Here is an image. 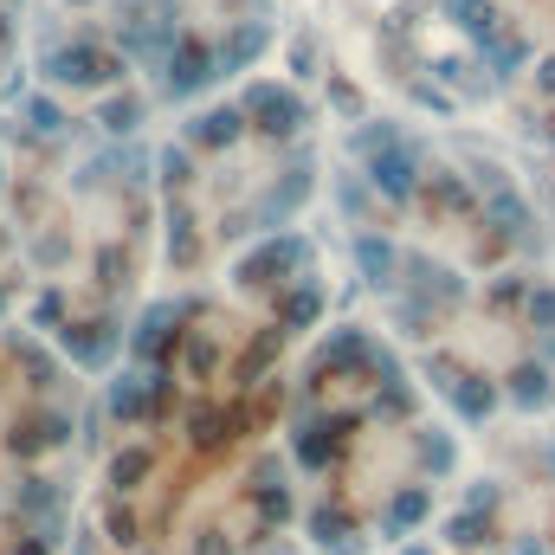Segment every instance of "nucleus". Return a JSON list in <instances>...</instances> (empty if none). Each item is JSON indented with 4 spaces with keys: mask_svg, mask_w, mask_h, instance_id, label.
<instances>
[{
    "mask_svg": "<svg viewBox=\"0 0 555 555\" xmlns=\"http://www.w3.org/2000/svg\"><path fill=\"white\" fill-rule=\"evenodd\" d=\"M408 555H426V550H408Z\"/></svg>",
    "mask_w": 555,
    "mask_h": 555,
    "instance_id": "4c0bfd02",
    "label": "nucleus"
},
{
    "mask_svg": "<svg viewBox=\"0 0 555 555\" xmlns=\"http://www.w3.org/2000/svg\"><path fill=\"white\" fill-rule=\"evenodd\" d=\"M46 78L52 85H72V91H98V85L124 78V59H111L98 39H72V46L46 52Z\"/></svg>",
    "mask_w": 555,
    "mask_h": 555,
    "instance_id": "f257e3e1",
    "label": "nucleus"
},
{
    "mask_svg": "<svg viewBox=\"0 0 555 555\" xmlns=\"http://www.w3.org/2000/svg\"><path fill=\"white\" fill-rule=\"evenodd\" d=\"M550 401H555L550 369H543V362H524V369L511 375V408H517V414H543Z\"/></svg>",
    "mask_w": 555,
    "mask_h": 555,
    "instance_id": "6e6552de",
    "label": "nucleus"
},
{
    "mask_svg": "<svg viewBox=\"0 0 555 555\" xmlns=\"http://www.w3.org/2000/svg\"><path fill=\"white\" fill-rule=\"evenodd\" d=\"M7 343H13V356H20V362H26V375H33V382H39V388H46V382H52V362H46V349H33V343H26V336H20V330H13V336H7Z\"/></svg>",
    "mask_w": 555,
    "mask_h": 555,
    "instance_id": "b1692460",
    "label": "nucleus"
},
{
    "mask_svg": "<svg viewBox=\"0 0 555 555\" xmlns=\"http://www.w3.org/2000/svg\"><path fill=\"white\" fill-rule=\"evenodd\" d=\"M168 259H175V266L194 259V233H188V214H181V207L168 214Z\"/></svg>",
    "mask_w": 555,
    "mask_h": 555,
    "instance_id": "5701e85b",
    "label": "nucleus"
},
{
    "mask_svg": "<svg viewBox=\"0 0 555 555\" xmlns=\"http://www.w3.org/2000/svg\"><path fill=\"white\" fill-rule=\"evenodd\" d=\"M446 537H452L459 550H478V543H485V511H465V517H452V524H446Z\"/></svg>",
    "mask_w": 555,
    "mask_h": 555,
    "instance_id": "393cba45",
    "label": "nucleus"
},
{
    "mask_svg": "<svg viewBox=\"0 0 555 555\" xmlns=\"http://www.w3.org/2000/svg\"><path fill=\"white\" fill-rule=\"evenodd\" d=\"M137 478H149V452H124V459L111 465V485H117V491H130Z\"/></svg>",
    "mask_w": 555,
    "mask_h": 555,
    "instance_id": "cd10ccee",
    "label": "nucleus"
},
{
    "mask_svg": "<svg viewBox=\"0 0 555 555\" xmlns=\"http://www.w3.org/2000/svg\"><path fill=\"white\" fill-rule=\"evenodd\" d=\"M304 266H310V246H304L297 233H278V240H266L259 253H246L233 278H240V284H278L284 272H304Z\"/></svg>",
    "mask_w": 555,
    "mask_h": 555,
    "instance_id": "f03ea898",
    "label": "nucleus"
},
{
    "mask_svg": "<svg viewBox=\"0 0 555 555\" xmlns=\"http://www.w3.org/2000/svg\"><path fill=\"white\" fill-rule=\"evenodd\" d=\"M485 220H491L504 240H524V233H530V207H524L511 188H491V201H485Z\"/></svg>",
    "mask_w": 555,
    "mask_h": 555,
    "instance_id": "1a4fd4ad",
    "label": "nucleus"
},
{
    "mask_svg": "<svg viewBox=\"0 0 555 555\" xmlns=\"http://www.w3.org/2000/svg\"><path fill=\"white\" fill-rule=\"evenodd\" d=\"M266 39H272V33H266V26H253V20H246V26H233V39L220 46V72H246V65L266 52Z\"/></svg>",
    "mask_w": 555,
    "mask_h": 555,
    "instance_id": "ddd939ff",
    "label": "nucleus"
},
{
    "mask_svg": "<svg viewBox=\"0 0 555 555\" xmlns=\"http://www.w3.org/2000/svg\"><path fill=\"white\" fill-rule=\"evenodd\" d=\"M20 117L39 130V137H52V130H65V111L52 104V98H20Z\"/></svg>",
    "mask_w": 555,
    "mask_h": 555,
    "instance_id": "aec40b11",
    "label": "nucleus"
},
{
    "mask_svg": "<svg viewBox=\"0 0 555 555\" xmlns=\"http://www.w3.org/2000/svg\"><path fill=\"white\" fill-rule=\"evenodd\" d=\"M162 175L181 181V175H188V155H181V149H162Z\"/></svg>",
    "mask_w": 555,
    "mask_h": 555,
    "instance_id": "f704fd0d",
    "label": "nucleus"
},
{
    "mask_svg": "<svg viewBox=\"0 0 555 555\" xmlns=\"http://www.w3.org/2000/svg\"><path fill=\"white\" fill-rule=\"evenodd\" d=\"M446 401H452L465 420H485V414H491V388H485L478 375H452V382H446Z\"/></svg>",
    "mask_w": 555,
    "mask_h": 555,
    "instance_id": "2eb2a0df",
    "label": "nucleus"
},
{
    "mask_svg": "<svg viewBox=\"0 0 555 555\" xmlns=\"http://www.w3.org/2000/svg\"><path fill=\"white\" fill-rule=\"evenodd\" d=\"M317 310H323L317 284H297V291H291V304H284V330H304V323H317Z\"/></svg>",
    "mask_w": 555,
    "mask_h": 555,
    "instance_id": "412c9836",
    "label": "nucleus"
},
{
    "mask_svg": "<svg viewBox=\"0 0 555 555\" xmlns=\"http://www.w3.org/2000/svg\"><path fill=\"white\" fill-rule=\"evenodd\" d=\"M310 537H317L323 550H356V530H349L343 511H317V517H310Z\"/></svg>",
    "mask_w": 555,
    "mask_h": 555,
    "instance_id": "6ab92c4d",
    "label": "nucleus"
},
{
    "mask_svg": "<svg viewBox=\"0 0 555 555\" xmlns=\"http://www.w3.org/2000/svg\"><path fill=\"white\" fill-rule=\"evenodd\" d=\"M420 465H433V472H452V439H420Z\"/></svg>",
    "mask_w": 555,
    "mask_h": 555,
    "instance_id": "2f4dec72",
    "label": "nucleus"
},
{
    "mask_svg": "<svg viewBox=\"0 0 555 555\" xmlns=\"http://www.w3.org/2000/svg\"><path fill=\"white\" fill-rule=\"evenodd\" d=\"M452 13H459V26H465L478 46H498V20H491V0H452Z\"/></svg>",
    "mask_w": 555,
    "mask_h": 555,
    "instance_id": "a211bd4d",
    "label": "nucleus"
},
{
    "mask_svg": "<svg viewBox=\"0 0 555 555\" xmlns=\"http://www.w3.org/2000/svg\"><path fill=\"white\" fill-rule=\"evenodd\" d=\"M343 426V420H336ZM336 426H310L304 439H297V459L304 465H330V452H336Z\"/></svg>",
    "mask_w": 555,
    "mask_h": 555,
    "instance_id": "4be33fe9",
    "label": "nucleus"
},
{
    "mask_svg": "<svg viewBox=\"0 0 555 555\" xmlns=\"http://www.w3.org/2000/svg\"><path fill=\"white\" fill-rule=\"evenodd\" d=\"M426 511H433V491H426V485H408V491L388 504V530H414Z\"/></svg>",
    "mask_w": 555,
    "mask_h": 555,
    "instance_id": "f3484780",
    "label": "nucleus"
},
{
    "mask_svg": "<svg viewBox=\"0 0 555 555\" xmlns=\"http://www.w3.org/2000/svg\"><path fill=\"white\" fill-rule=\"evenodd\" d=\"M537 85H543V91H555V59H543V72H537Z\"/></svg>",
    "mask_w": 555,
    "mask_h": 555,
    "instance_id": "e433bc0d",
    "label": "nucleus"
},
{
    "mask_svg": "<svg viewBox=\"0 0 555 555\" xmlns=\"http://www.w3.org/2000/svg\"><path fill=\"white\" fill-rule=\"evenodd\" d=\"M104 124H111L117 137H124V130H137V124H142V98H111V104H104Z\"/></svg>",
    "mask_w": 555,
    "mask_h": 555,
    "instance_id": "a878e982",
    "label": "nucleus"
},
{
    "mask_svg": "<svg viewBox=\"0 0 555 555\" xmlns=\"http://www.w3.org/2000/svg\"><path fill=\"white\" fill-rule=\"evenodd\" d=\"M517 65H524V39H498V46H491V72H498V78H511Z\"/></svg>",
    "mask_w": 555,
    "mask_h": 555,
    "instance_id": "c756f323",
    "label": "nucleus"
},
{
    "mask_svg": "<svg viewBox=\"0 0 555 555\" xmlns=\"http://www.w3.org/2000/svg\"><path fill=\"white\" fill-rule=\"evenodd\" d=\"M149 401H155V388H149L142 375H117V382H111V420L130 426V420L149 414Z\"/></svg>",
    "mask_w": 555,
    "mask_h": 555,
    "instance_id": "f8f14e48",
    "label": "nucleus"
},
{
    "mask_svg": "<svg viewBox=\"0 0 555 555\" xmlns=\"http://www.w3.org/2000/svg\"><path fill=\"white\" fill-rule=\"evenodd\" d=\"M59 349H65L72 362H85V369H104L111 349H117V330H111V323H98V330H59Z\"/></svg>",
    "mask_w": 555,
    "mask_h": 555,
    "instance_id": "0eeeda50",
    "label": "nucleus"
},
{
    "mask_svg": "<svg viewBox=\"0 0 555 555\" xmlns=\"http://www.w3.org/2000/svg\"><path fill=\"white\" fill-rule=\"evenodd\" d=\"M362 362H375V369L395 382V356H388V349H375V343H369V330H330V343H323L317 369L343 375V369H362Z\"/></svg>",
    "mask_w": 555,
    "mask_h": 555,
    "instance_id": "20e7f679",
    "label": "nucleus"
},
{
    "mask_svg": "<svg viewBox=\"0 0 555 555\" xmlns=\"http://www.w3.org/2000/svg\"><path fill=\"white\" fill-rule=\"evenodd\" d=\"M304 194H310V168H297L284 188H272V194L259 201V227H278V220H291V214L304 207Z\"/></svg>",
    "mask_w": 555,
    "mask_h": 555,
    "instance_id": "9d476101",
    "label": "nucleus"
},
{
    "mask_svg": "<svg viewBox=\"0 0 555 555\" xmlns=\"http://www.w3.org/2000/svg\"><path fill=\"white\" fill-rule=\"evenodd\" d=\"M194 439H201V446H220V439H227V433H220V414H201V420H194Z\"/></svg>",
    "mask_w": 555,
    "mask_h": 555,
    "instance_id": "473e14b6",
    "label": "nucleus"
},
{
    "mask_svg": "<svg viewBox=\"0 0 555 555\" xmlns=\"http://www.w3.org/2000/svg\"><path fill=\"white\" fill-rule=\"evenodd\" d=\"M214 72H220V52H207V46H194V39H181L175 52H168V78H162V91L181 104V98H194V91H207L214 85Z\"/></svg>",
    "mask_w": 555,
    "mask_h": 555,
    "instance_id": "7ed1b4c3",
    "label": "nucleus"
},
{
    "mask_svg": "<svg viewBox=\"0 0 555 555\" xmlns=\"http://www.w3.org/2000/svg\"><path fill=\"white\" fill-rule=\"evenodd\" d=\"M194 555H233V550H227V537H220V530H201V543H194Z\"/></svg>",
    "mask_w": 555,
    "mask_h": 555,
    "instance_id": "c9c22d12",
    "label": "nucleus"
},
{
    "mask_svg": "<svg viewBox=\"0 0 555 555\" xmlns=\"http://www.w3.org/2000/svg\"><path fill=\"white\" fill-rule=\"evenodd\" d=\"M530 323L555 336V284H537V291H530Z\"/></svg>",
    "mask_w": 555,
    "mask_h": 555,
    "instance_id": "c85d7f7f",
    "label": "nucleus"
},
{
    "mask_svg": "<svg viewBox=\"0 0 555 555\" xmlns=\"http://www.w3.org/2000/svg\"><path fill=\"white\" fill-rule=\"evenodd\" d=\"M356 266H362V278H369V284H395V266H401V253H395L388 240L362 233V240H356Z\"/></svg>",
    "mask_w": 555,
    "mask_h": 555,
    "instance_id": "9b49d317",
    "label": "nucleus"
},
{
    "mask_svg": "<svg viewBox=\"0 0 555 555\" xmlns=\"http://www.w3.org/2000/svg\"><path fill=\"white\" fill-rule=\"evenodd\" d=\"M240 111L259 117V130H272V137H291V130L304 124V98H297V91H278V85H253Z\"/></svg>",
    "mask_w": 555,
    "mask_h": 555,
    "instance_id": "423d86ee",
    "label": "nucleus"
},
{
    "mask_svg": "<svg viewBox=\"0 0 555 555\" xmlns=\"http://www.w3.org/2000/svg\"><path fill=\"white\" fill-rule=\"evenodd\" d=\"M240 124H246V111H233V104H227V111H201V117L188 124V137L214 149V142H233V137H240Z\"/></svg>",
    "mask_w": 555,
    "mask_h": 555,
    "instance_id": "4468645a",
    "label": "nucleus"
},
{
    "mask_svg": "<svg viewBox=\"0 0 555 555\" xmlns=\"http://www.w3.org/2000/svg\"><path fill=\"white\" fill-rule=\"evenodd\" d=\"M259 511H266V517H278V524H284V517H291V491H284V485H272V478H266V485H259Z\"/></svg>",
    "mask_w": 555,
    "mask_h": 555,
    "instance_id": "7c9ffc66",
    "label": "nucleus"
},
{
    "mask_svg": "<svg viewBox=\"0 0 555 555\" xmlns=\"http://www.w3.org/2000/svg\"><path fill=\"white\" fill-rule=\"evenodd\" d=\"M369 188H375V194H388V201H414V194H420V155L408 149V142H395V149L369 155Z\"/></svg>",
    "mask_w": 555,
    "mask_h": 555,
    "instance_id": "39448f33",
    "label": "nucleus"
},
{
    "mask_svg": "<svg viewBox=\"0 0 555 555\" xmlns=\"http://www.w3.org/2000/svg\"><path fill=\"white\" fill-rule=\"evenodd\" d=\"M278 343H284V330H266V336H259V343L246 349V362H240V375H246V382H253V375H259V369L272 362V349H278Z\"/></svg>",
    "mask_w": 555,
    "mask_h": 555,
    "instance_id": "bb28decb",
    "label": "nucleus"
},
{
    "mask_svg": "<svg viewBox=\"0 0 555 555\" xmlns=\"http://www.w3.org/2000/svg\"><path fill=\"white\" fill-rule=\"evenodd\" d=\"M111 537H117V543H137V517H130V511H111Z\"/></svg>",
    "mask_w": 555,
    "mask_h": 555,
    "instance_id": "72a5a7b5",
    "label": "nucleus"
},
{
    "mask_svg": "<svg viewBox=\"0 0 555 555\" xmlns=\"http://www.w3.org/2000/svg\"><path fill=\"white\" fill-rule=\"evenodd\" d=\"M168 323H175V310H168V304H155V310H149V317H142L137 343H130V349H137L142 362H155V356H162V349H168Z\"/></svg>",
    "mask_w": 555,
    "mask_h": 555,
    "instance_id": "dca6fc26",
    "label": "nucleus"
}]
</instances>
